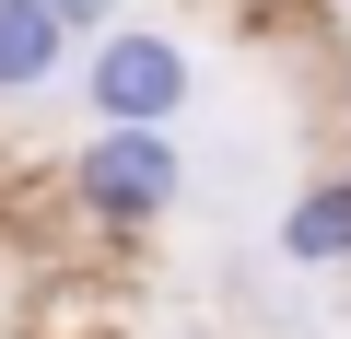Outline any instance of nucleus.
Returning a JSON list of instances; mask_svg holds the SVG:
<instances>
[{
	"label": "nucleus",
	"mask_w": 351,
	"mask_h": 339,
	"mask_svg": "<svg viewBox=\"0 0 351 339\" xmlns=\"http://www.w3.org/2000/svg\"><path fill=\"white\" fill-rule=\"evenodd\" d=\"M176 199H188V140H176V129H82V152H71V211H82L106 246H141Z\"/></svg>",
	"instance_id": "f257e3e1"
},
{
	"label": "nucleus",
	"mask_w": 351,
	"mask_h": 339,
	"mask_svg": "<svg viewBox=\"0 0 351 339\" xmlns=\"http://www.w3.org/2000/svg\"><path fill=\"white\" fill-rule=\"evenodd\" d=\"M82 105H94V129H176L188 117V94H199V59H188V36H164V24H106L94 47H82Z\"/></svg>",
	"instance_id": "f03ea898"
},
{
	"label": "nucleus",
	"mask_w": 351,
	"mask_h": 339,
	"mask_svg": "<svg viewBox=\"0 0 351 339\" xmlns=\"http://www.w3.org/2000/svg\"><path fill=\"white\" fill-rule=\"evenodd\" d=\"M82 71V36L47 12V0H0V105H36Z\"/></svg>",
	"instance_id": "7ed1b4c3"
},
{
	"label": "nucleus",
	"mask_w": 351,
	"mask_h": 339,
	"mask_svg": "<svg viewBox=\"0 0 351 339\" xmlns=\"http://www.w3.org/2000/svg\"><path fill=\"white\" fill-rule=\"evenodd\" d=\"M281 258H293V269H351V164H328V176L293 188V211H281Z\"/></svg>",
	"instance_id": "20e7f679"
},
{
	"label": "nucleus",
	"mask_w": 351,
	"mask_h": 339,
	"mask_svg": "<svg viewBox=\"0 0 351 339\" xmlns=\"http://www.w3.org/2000/svg\"><path fill=\"white\" fill-rule=\"evenodd\" d=\"M47 12H59V24H71V36H82V47H94V36H106V24H129V0H47Z\"/></svg>",
	"instance_id": "39448f33"
},
{
	"label": "nucleus",
	"mask_w": 351,
	"mask_h": 339,
	"mask_svg": "<svg viewBox=\"0 0 351 339\" xmlns=\"http://www.w3.org/2000/svg\"><path fill=\"white\" fill-rule=\"evenodd\" d=\"M328 12H351V0H328Z\"/></svg>",
	"instance_id": "423d86ee"
}]
</instances>
